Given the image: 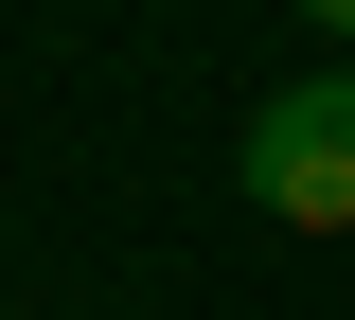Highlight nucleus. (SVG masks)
<instances>
[{"label": "nucleus", "mask_w": 355, "mask_h": 320, "mask_svg": "<svg viewBox=\"0 0 355 320\" xmlns=\"http://www.w3.org/2000/svg\"><path fill=\"white\" fill-rule=\"evenodd\" d=\"M231 178H249L266 231H355V71H302V90H266L249 142H231Z\"/></svg>", "instance_id": "f257e3e1"}, {"label": "nucleus", "mask_w": 355, "mask_h": 320, "mask_svg": "<svg viewBox=\"0 0 355 320\" xmlns=\"http://www.w3.org/2000/svg\"><path fill=\"white\" fill-rule=\"evenodd\" d=\"M302 18H320V36H355V0H302Z\"/></svg>", "instance_id": "f03ea898"}]
</instances>
